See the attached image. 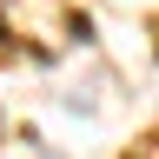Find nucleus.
I'll list each match as a JSON object with an SVG mask.
<instances>
[{"mask_svg":"<svg viewBox=\"0 0 159 159\" xmlns=\"http://www.w3.org/2000/svg\"><path fill=\"white\" fill-rule=\"evenodd\" d=\"M33 159H66V152H60V146H33Z\"/></svg>","mask_w":159,"mask_h":159,"instance_id":"f257e3e1","label":"nucleus"}]
</instances>
